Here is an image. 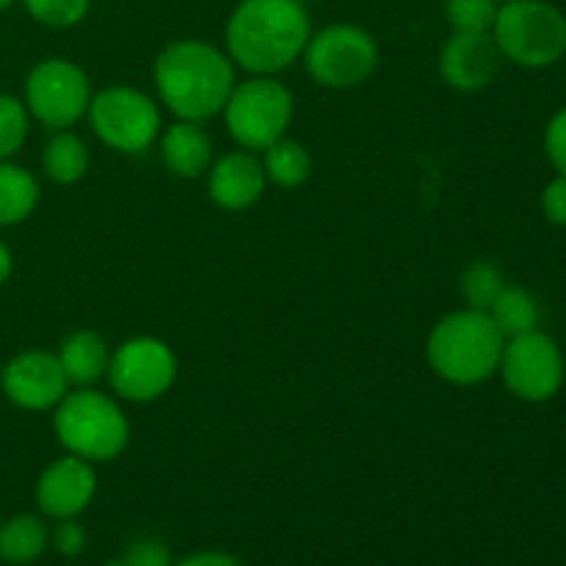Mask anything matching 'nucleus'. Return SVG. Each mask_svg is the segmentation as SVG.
Returning <instances> with one entry per match:
<instances>
[{"instance_id": "nucleus-1", "label": "nucleus", "mask_w": 566, "mask_h": 566, "mask_svg": "<svg viewBox=\"0 0 566 566\" xmlns=\"http://www.w3.org/2000/svg\"><path fill=\"white\" fill-rule=\"evenodd\" d=\"M313 25L302 0H241L224 28L227 55L252 75H276L304 55Z\"/></svg>"}, {"instance_id": "nucleus-2", "label": "nucleus", "mask_w": 566, "mask_h": 566, "mask_svg": "<svg viewBox=\"0 0 566 566\" xmlns=\"http://www.w3.org/2000/svg\"><path fill=\"white\" fill-rule=\"evenodd\" d=\"M158 97L177 119L208 122L224 111L235 88V64L216 44L202 39H180L160 50L155 61Z\"/></svg>"}, {"instance_id": "nucleus-3", "label": "nucleus", "mask_w": 566, "mask_h": 566, "mask_svg": "<svg viewBox=\"0 0 566 566\" xmlns=\"http://www.w3.org/2000/svg\"><path fill=\"white\" fill-rule=\"evenodd\" d=\"M506 337L490 313L457 310L431 329L426 340V357L440 379L457 387H473L497 374Z\"/></svg>"}, {"instance_id": "nucleus-4", "label": "nucleus", "mask_w": 566, "mask_h": 566, "mask_svg": "<svg viewBox=\"0 0 566 566\" xmlns=\"http://www.w3.org/2000/svg\"><path fill=\"white\" fill-rule=\"evenodd\" d=\"M53 431L66 453L86 462H111L130 440V423L119 403L94 387H75L53 409Z\"/></svg>"}, {"instance_id": "nucleus-5", "label": "nucleus", "mask_w": 566, "mask_h": 566, "mask_svg": "<svg viewBox=\"0 0 566 566\" xmlns=\"http://www.w3.org/2000/svg\"><path fill=\"white\" fill-rule=\"evenodd\" d=\"M503 59L525 70H545L566 53V17L547 0L501 3L492 25Z\"/></svg>"}, {"instance_id": "nucleus-6", "label": "nucleus", "mask_w": 566, "mask_h": 566, "mask_svg": "<svg viewBox=\"0 0 566 566\" xmlns=\"http://www.w3.org/2000/svg\"><path fill=\"white\" fill-rule=\"evenodd\" d=\"M221 116L238 147L249 153H263L265 147L280 142L291 127L293 94L274 75H252L235 83Z\"/></svg>"}, {"instance_id": "nucleus-7", "label": "nucleus", "mask_w": 566, "mask_h": 566, "mask_svg": "<svg viewBox=\"0 0 566 566\" xmlns=\"http://www.w3.org/2000/svg\"><path fill=\"white\" fill-rule=\"evenodd\" d=\"M94 136L122 155H138L160 136V111L149 94L133 86H108L88 103Z\"/></svg>"}, {"instance_id": "nucleus-8", "label": "nucleus", "mask_w": 566, "mask_h": 566, "mask_svg": "<svg viewBox=\"0 0 566 566\" xmlns=\"http://www.w3.org/2000/svg\"><path fill=\"white\" fill-rule=\"evenodd\" d=\"M92 97V81L70 59L39 61L22 86L28 114L48 130H70L77 125L88 114Z\"/></svg>"}, {"instance_id": "nucleus-9", "label": "nucleus", "mask_w": 566, "mask_h": 566, "mask_svg": "<svg viewBox=\"0 0 566 566\" xmlns=\"http://www.w3.org/2000/svg\"><path fill=\"white\" fill-rule=\"evenodd\" d=\"M310 77L326 88H354L379 66V48L365 28L337 22L313 33L304 48Z\"/></svg>"}, {"instance_id": "nucleus-10", "label": "nucleus", "mask_w": 566, "mask_h": 566, "mask_svg": "<svg viewBox=\"0 0 566 566\" xmlns=\"http://www.w3.org/2000/svg\"><path fill=\"white\" fill-rule=\"evenodd\" d=\"M497 370H501L509 392L528 403L551 401L553 396H558L566 376L562 348L551 335L539 329L509 337Z\"/></svg>"}, {"instance_id": "nucleus-11", "label": "nucleus", "mask_w": 566, "mask_h": 566, "mask_svg": "<svg viewBox=\"0 0 566 566\" xmlns=\"http://www.w3.org/2000/svg\"><path fill=\"white\" fill-rule=\"evenodd\" d=\"M108 385L130 403L164 398L177 379V357L158 337H133L122 343L108 359Z\"/></svg>"}, {"instance_id": "nucleus-12", "label": "nucleus", "mask_w": 566, "mask_h": 566, "mask_svg": "<svg viewBox=\"0 0 566 566\" xmlns=\"http://www.w3.org/2000/svg\"><path fill=\"white\" fill-rule=\"evenodd\" d=\"M0 390L6 401L25 412H53L70 392L59 354L44 348H25L14 354L0 370Z\"/></svg>"}, {"instance_id": "nucleus-13", "label": "nucleus", "mask_w": 566, "mask_h": 566, "mask_svg": "<svg viewBox=\"0 0 566 566\" xmlns=\"http://www.w3.org/2000/svg\"><path fill=\"white\" fill-rule=\"evenodd\" d=\"M97 492V473L92 462L64 453L42 470L36 481V506L53 520H72L92 503Z\"/></svg>"}, {"instance_id": "nucleus-14", "label": "nucleus", "mask_w": 566, "mask_h": 566, "mask_svg": "<svg viewBox=\"0 0 566 566\" xmlns=\"http://www.w3.org/2000/svg\"><path fill=\"white\" fill-rule=\"evenodd\" d=\"M503 53L492 31L451 33L440 50V75L457 92H481L497 77Z\"/></svg>"}, {"instance_id": "nucleus-15", "label": "nucleus", "mask_w": 566, "mask_h": 566, "mask_svg": "<svg viewBox=\"0 0 566 566\" xmlns=\"http://www.w3.org/2000/svg\"><path fill=\"white\" fill-rule=\"evenodd\" d=\"M263 160L249 149L221 155L208 169V193L221 210H249L265 191Z\"/></svg>"}, {"instance_id": "nucleus-16", "label": "nucleus", "mask_w": 566, "mask_h": 566, "mask_svg": "<svg viewBox=\"0 0 566 566\" xmlns=\"http://www.w3.org/2000/svg\"><path fill=\"white\" fill-rule=\"evenodd\" d=\"M160 160L166 171L182 180L208 175L213 166V142L199 122L177 119L160 130Z\"/></svg>"}, {"instance_id": "nucleus-17", "label": "nucleus", "mask_w": 566, "mask_h": 566, "mask_svg": "<svg viewBox=\"0 0 566 566\" xmlns=\"http://www.w3.org/2000/svg\"><path fill=\"white\" fill-rule=\"evenodd\" d=\"M59 363L70 387H94L108 374V343L92 329H77L59 346Z\"/></svg>"}, {"instance_id": "nucleus-18", "label": "nucleus", "mask_w": 566, "mask_h": 566, "mask_svg": "<svg viewBox=\"0 0 566 566\" xmlns=\"http://www.w3.org/2000/svg\"><path fill=\"white\" fill-rule=\"evenodd\" d=\"M39 197H42V188L33 171L14 160H0V230L31 219Z\"/></svg>"}, {"instance_id": "nucleus-19", "label": "nucleus", "mask_w": 566, "mask_h": 566, "mask_svg": "<svg viewBox=\"0 0 566 566\" xmlns=\"http://www.w3.org/2000/svg\"><path fill=\"white\" fill-rule=\"evenodd\" d=\"M50 545V528L36 514H14L0 525V558L6 564H33Z\"/></svg>"}, {"instance_id": "nucleus-20", "label": "nucleus", "mask_w": 566, "mask_h": 566, "mask_svg": "<svg viewBox=\"0 0 566 566\" xmlns=\"http://www.w3.org/2000/svg\"><path fill=\"white\" fill-rule=\"evenodd\" d=\"M42 171L55 186H75L88 171L86 142L72 130H53L42 149Z\"/></svg>"}, {"instance_id": "nucleus-21", "label": "nucleus", "mask_w": 566, "mask_h": 566, "mask_svg": "<svg viewBox=\"0 0 566 566\" xmlns=\"http://www.w3.org/2000/svg\"><path fill=\"white\" fill-rule=\"evenodd\" d=\"M260 160H263L265 180L280 188L304 186L310 180V171H313V160H310L307 149L287 136H282L280 142L265 147Z\"/></svg>"}, {"instance_id": "nucleus-22", "label": "nucleus", "mask_w": 566, "mask_h": 566, "mask_svg": "<svg viewBox=\"0 0 566 566\" xmlns=\"http://www.w3.org/2000/svg\"><path fill=\"white\" fill-rule=\"evenodd\" d=\"M490 318L495 321V326L503 332L506 340L509 337L528 335V332L539 329V304L525 287L506 285L490 307Z\"/></svg>"}, {"instance_id": "nucleus-23", "label": "nucleus", "mask_w": 566, "mask_h": 566, "mask_svg": "<svg viewBox=\"0 0 566 566\" xmlns=\"http://www.w3.org/2000/svg\"><path fill=\"white\" fill-rule=\"evenodd\" d=\"M503 287H506V280H503L501 265L492 263V260H473V263L464 269L462 296L470 310L490 313V307L495 304V298L501 296Z\"/></svg>"}, {"instance_id": "nucleus-24", "label": "nucleus", "mask_w": 566, "mask_h": 566, "mask_svg": "<svg viewBox=\"0 0 566 566\" xmlns=\"http://www.w3.org/2000/svg\"><path fill=\"white\" fill-rule=\"evenodd\" d=\"M31 114L14 94H0V160H11L28 142Z\"/></svg>"}, {"instance_id": "nucleus-25", "label": "nucleus", "mask_w": 566, "mask_h": 566, "mask_svg": "<svg viewBox=\"0 0 566 566\" xmlns=\"http://www.w3.org/2000/svg\"><path fill=\"white\" fill-rule=\"evenodd\" d=\"M497 9V0H446V20L453 33H484L495 25Z\"/></svg>"}, {"instance_id": "nucleus-26", "label": "nucleus", "mask_w": 566, "mask_h": 566, "mask_svg": "<svg viewBox=\"0 0 566 566\" xmlns=\"http://www.w3.org/2000/svg\"><path fill=\"white\" fill-rule=\"evenodd\" d=\"M31 20L44 28H72L88 14L92 0H20Z\"/></svg>"}, {"instance_id": "nucleus-27", "label": "nucleus", "mask_w": 566, "mask_h": 566, "mask_svg": "<svg viewBox=\"0 0 566 566\" xmlns=\"http://www.w3.org/2000/svg\"><path fill=\"white\" fill-rule=\"evenodd\" d=\"M545 153L547 158H551L553 169H556L558 175H566V108L556 111L553 119L547 122Z\"/></svg>"}, {"instance_id": "nucleus-28", "label": "nucleus", "mask_w": 566, "mask_h": 566, "mask_svg": "<svg viewBox=\"0 0 566 566\" xmlns=\"http://www.w3.org/2000/svg\"><path fill=\"white\" fill-rule=\"evenodd\" d=\"M125 558L130 566H171L169 551L158 539H138L125 551Z\"/></svg>"}, {"instance_id": "nucleus-29", "label": "nucleus", "mask_w": 566, "mask_h": 566, "mask_svg": "<svg viewBox=\"0 0 566 566\" xmlns=\"http://www.w3.org/2000/svg\"><path fill=\"white\" fill-rule=\"evenodd\" d=\"M50 542H53L61 556H77L86 547V531L75 523V517L59 520L55 531L50 534Z\"/></svg>"}, {"instance_id": "nucleus-30", "label": "nucleus", "mask_w": 566, "mask_h": 566, "mask_svg": "<svg viewBox=\"0 0 566 566\" xmlns=\"http://www.w3.org/2000/svg\"><path fill=\"white\" fill-rule=\"evenodd\" d=\"M542 210H545L547 221L566 227V175L553 177L542 191Z\"/></svg>"}, {"instance_id": "nucleus-31", "label": "nucleus", "mask_w": 566, "mask_h": 566, "mask_svg": "<svg viewBox=\"0 0 566 566\" xmlns=\"http://www.w3.org/2000/svg\"><path fill=\"white\" fill-rule=\"evenodd\" d=\"M177 566H243L238 558H232L230 553H197V556L182 558Z\"/></svg>"}, {"instance_id": "nucleus-32", "label": "nucleus", "mask_w": 566, "mask_h": 566, "mask_svg": "<svg viewBox=\"0 0 566 566\" xmlns=\"http://www.w3.org/2000/svg\"><path fill=\"white\" fill-rule=\"evenodd\" d=\"M11 271H14V258H11L9 243L0 238V287L11 280Z\"/></svg>"}, {"instance_id": "nucleus-33", "label": "nucleus", "mask_w": 566, "mask_h": 566, "mask_svg": "<svg viewBox=\"0 0 566 566\" xmlns=\"http://www.w3.org/2000/svg\"><path fill=\"white\" fill-rule=\"evenodd\" d=\"M11 3H14V0H0V11H6V9H9Z\"/></svg>"}, {"instance_id": "nucleus-34", "label": "nucleus", "mask_w": 566, "mask_h": 566, "mask_svg": "<svg viewBox=\"0 0 566 566\" xmlns=\"http://www.w3.org/2000/svg\"><path fill=\"white\" fill-rule=\"evenodd\" d=\"M105 566H130L125 562V558H119V562H111V564H105Z\"/></svg>"}, {"instance_id": "nucleus-35", "label": "nucleus", "mask_w": 566, "mask_h": 566, "mask_svg": "<svg viewBox=\"0 0 566 566\" xmlns=\"http://www.w3.org/2000/svg\"><path fill=\"white\" fill-rule=\"evenodd\" d=\"M497 3H512V0H497Z\"/></svg>"}]
</instances>
